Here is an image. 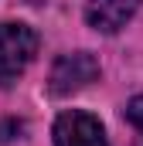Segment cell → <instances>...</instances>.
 Listing matches in <instances>:
<instances>
[{"mask_svg": "<svg viewBox=\"0 0 143 146\" xmlns=\"http://www.w3.org/2000/svg\"><path fill=\"white\" fill-rule=\"evenodd\" d=\"M37 54V34L27 24H0V85H14Z\"/></svg>", "mask_w": 143, "mask_h": 146, "instance_id": "obj_1", "label": "cell"}, {"mask_svg": "<svg viewBox=\"0 0 143 146\" xmlns=\"http://www.w3.org/2000/svg\"><path fill=\"white\" fill-rule=\"evenodd\" d=\"M99 78V61L89 54V51H72V54H61L51 68V92L55 95H72L78 88H85L89 82Z\"/></svg>", "mask_w": 143, "mask_h": 146, "instance_id": "obj_2", "label": "cell"}, {"mask_svg": "<svg viewBox=\"0 0 143 146\" xmlns=\"http://www.w3.org/2000/svg\"><path fill=\"white\" fill-rule=\"evenodd\" d=\"M55 146H109L102 122L89 112H61L55 122Z\"/></svg>", "mask_w": 143, "mask_h": 146, "instance_id": "obj_3", "label": "cell"}, {"mask_svg": "<svg viewBox=\"0 0 143 146\" xmlns=\"http://www.w3.org/2000/svg\"><path fill=\"white\" fill-rule=\"evenodd\" d=\"M143 0H89L85 3V21L89 27L102 31V34H116L136 10Z\"/></svg>", "mask_w": 143, "mask_h": 146, "instance_id": "obj_4", "label": "cell"}, {"mask_svg": "<svg viewBox=\"0 0 143 146\" xmlns=\"http://www.w3.org/2000/svg\"><path fill=\"white\" fill-rule=\"evenodd\" d=\"M126 119L136 126V133L143 136V95H136V99H130V106H126Z\"/></svg>", "mask_w": 143, "mask_h": 146, "instance_id": "obj_5", "label": "cell"}, {"mask_svg": "<svg viewBox=\"0 0 143 146\" xmlns=\"http://www.w3.org/2000/svg\"><path fill=\"white\" fill-rule=\"evenodd\" d=\"M10 133H21V122H0V139H14Z\"/></svg>", "mask_w": 143, "mask_h": 146, "instance_id": "obj_6", "label": "cell"}]
</instances>
